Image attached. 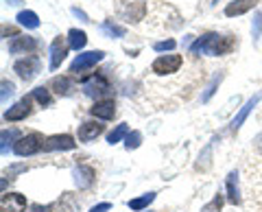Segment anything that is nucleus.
Returning a JSON list of instances; mask_svg holds the SVG:
<instances>
[{
  "instance_id": "24",
  "label": "nucleus",
  "mask_w": 262,
  "mask_h": 212,
  "mask_svg": "<svg viewBox=\"0 0 262 212\" xmlns=\"http://www.w3.org/2000/svg\"><path fill=\"white\" fill-rule=\"evenodd\" d=\"M221 81H223V72H216V75L212 77L210 86L206 88V92L201 94V101H203V103H208V101L212 99V96H214V92H216V88H219V83H221Z\"/></svg>"
},
{
  "instance_id": "17",
  "label": "nucleus",
  "mask_w": 262,
  "mask_h": 212,
  "mask_svg": "<svg viewBox=\"0 0 262 212\" xmlns=\"http://www.w3.org/2000/svg\"><path fill=\"white\" fill-rule=\"evenodd\" d=\"M227 201L234 203V206H238L241 203V188H238V173L236 171H232V173L227 175Z\"/></svg>"
},
{
  "instance_id": "5",
  "label": "nucleus",
  "mask_w": 262,
  "mask_h": 212,
  "mask_svg": "<svg viewBox=\"0 0 262 212\" xmlns=\"http://www.w3.org/2000/svg\"><path fill=\"white\" fill-rule=\"evenodd\" d=\"M182 63H184L182 55H162L153 61L151 70L155 72V75H173V72H177L179 68H182Z\"/></svg>"
},
{
  "instance_id": "8",
  "label": "nucleus",
  "mask_w": 262,
  "mask_h": 212,
  "mask_svg": "<svg viewBox=\"0 0 262 212\" xmlns=\"http://www.w3.org/2000/svg\"><path fill=\"white\" fill-rule=\"evenodd\" d=\"M75 146H77V142L70 134H57V136L46 138L44 151H70V149H75Z\"/></svg>"
},
{
  "instance_id": "29",
  "label": "nucleus",
  "mask_w": 262,
  "mask_h": 212,
  "mask_svg": "<svg viewBox=\"0 0 262 212\" xmlns=\"http://www.w3.org/2000/svg\"><path fill=\"white\" fill-rule=\"evenodd\" d=\"M0 88H3V92H0V99H3V105H7V99H9V96H13L15 88H13L11 81H7V79H3V83H0Z\"/></svg>"
},
{
  "instance_id": "12",
  "label": "nucleus",
  "mask_w": 262,
  "mask_h": 212,
  "mask_svg": "<svg viewBox=\"0 0 262 212\" xmlns=\"http://www.w3.org/2000/svg\"><path fill=\"white\" fill-rule=\"evenodd\" d=\"M37 51V39L29 37V35H18L9 42V53L11 55H20V53H33Z\"/></svg>"
},
{
  "instance_id": "6",
  "label": "nucleus",
  "mask_w": 262,
  "mask_h": 212,
  "mask_svg": "<svg viewBox=\"0 0 262 212\" xmlns=\"http://www.w3.org/2000/svg\"><path fill=\"white\" fill-rule=\"evenodd\" d=\"M31 101H33V94L20 99L18 103L13 105V108H9V110L5 112V120H9V123H18V120H24L31 114Z\"/></svg>"
},
{
  "instance_id": "34",
  "label": "nucleus",
  "mask_w": 262,
  "mask_h": 212,
  "mask_svg": "<svg viewBox=\"0 0 262 212\" xmlns=\"http://www.w3.org/2000/svg\"><path fill=\"white\" fill-rule=\"evenodd\" d=\"M3 35H13V37H18V29H13V27H3Z\"/></svg>"
},
{
  "instance_id": "1",
  "label": "nucleus",
  "mask_w": 262,
  "mask_h": 212,
  "mask_svg": "<svg viewBox=\"0 0 262 212\" xmlns=\"http://www.w3.org/2000/svg\"><path fill=\"white\" fill-rule=\"evenodd\" d=\"M236 48V37L232 35H219V33H206L201 37L194 39V44L190 46L192 55H212V57H221L227 55Z\"/></svg>"
},
{
  "instance_id": "11",
  "label": "nucleus",
  "mask_w": 262,
  "mask_h": 212,
  "mask_svg": "<svg viewBox=\"0 0 262 212\" xmlns=\"http://www.w3.org/2000/svg\"><path fill=\"white\" fill-rule=\"evenodd\" d=\"M72 177H75L77 188L85 190V188H90V186L94 184L96 173H94V168H92V166H88V164H79L75 171H72Z\"/></svg>"
},
{
  "instance_id": "25",
  "label": "nucleus",
  "mask_w": 262,
  "mask_h": 212,
  "mask_svg": "<svg viewBox=\"0 0 262 212\" xmlns=\"http://www.w3.org/2000/svg\"><path fill=\"white\" fill-rule=\"evenodd\" d=\"M153 199H155V193H146V195H142V197H138V199H131L127 206H129L131 210H144Z\"/></svg>"
},
{
  "instance_id": "10",
  "label": "nucleus",
  "mask_w": 262,
  "mask_h": 212,
  "mask_svg": "<svg viewBox=\"0 0 262 212\" xmlns=\"http://www.w3.org/2000/svg\"><path fill=\"white\" fill-rule=\"evenodd\" d=\"M90 114L101 120H112L116 116V103L114 99H103V101H96L92 108H90Z\"/></svg>"
},
{
  "instance_id": "18",
  "label": "nucleus",
  "mask_w": 262,
  "mask_h": 212,
  "mask_svg": "<svg viewBox=\"0 0 262 212\" xmlns=\"http://www.w3.org/2000/svg\"><path fill=\"white\" fill-rule=\"evenodd\" d=\"M103 125H98V123H83L79 127V140L81 142H90V140H94V138H98L103 134Z\"/></svg>"
},
{
  "instance_id": "35",
  "label": "nucleus",
  "mask_w": 262,
  "mask_h": 212,
  "mask_svg": "<svg viewBox=\"0 0 262 212\" xmlns=\"http://www.w3.org/2000/svg\"><path fill=\"white\" fill-rule=\"evenodd\" d=\"M53 208H55L53 203H51V206H37V203H35V206H33L31 210H33V212H51Z\"/></svg>"
},
{
  "instance_id": "32",
  "label": "nucleus",
  "mask_w": 262,
  "mask_h": 212,
  "mask_svg": "<svg viewBox=\"0 0 262 212\" xmlns=\"http://www.w3.org/2000/svg\"><path fill=\"white\" fill-rule=\"evenodd\" d=\"M112 208V203H107V201H105V203H98V206H94L92 210H90V212H107Z\"/></svg>"
},
{
  "instance_id": "23",
  "label": "nucleus",
  "mask_w": 262,
  "mask_h": 212,
  "mask_svg": "<svg viewBox=\"0 0 262 212\" xmlns=\"http://www.w3.org/2000/svg\"><path fill=\"white\" fill-rule=\"evenodd\" d=\"M33 99H35L42 108H48V105H53V96H51V90L48 88H35L33 90Z\"/></svg>"
},
{
  "instance_id": "27",
  "label": "nucleus",
  "mask_w": 262,
  "mask_h": 212,
  "mask_svg": "<svg viewBox=\"0 0 262 212\" xmlns=\"http://www.w3.org/2000/svg\"><path fill=\"white\" fill-rule=\"evenodd\" d=\"M251 37H253V44H258V42H260V37H262V13H260V11H256V13H253Z\"/></svg>"
},
{
  "instance_id": "3",
  "label": "nucleus",
  "mask_w": 262,
  "mask_h": 212,
  "mask_svg": "<svg viewBox=\"0 0 262 212\" xmlns=\"http://www.w3.org/2000/svg\"><path fill=\"white\" fill-rule=\"evenodd\" d=\"M39 70H42V63H39L37 57H24V59H18L13 63V72L18 75L22 81H33L37 75H39Z\"/></svg>"
},
{
  "instance_id": "15",
  "label": "nucleus",
  "mask_w": 262,
  "mask_h": 212,
  "mask_svg": "<svg viewBox=\"0 0 262 212\" xmlns=\"http://www.w3.org/2000/svg\"><path fill=\"white\" fill-rule=\"evenodd\" d=\"M51 90L55 94H59V96H70L77 90V83L70 77H55L51 81Z\"/></svg>"
},
{
  "instance_id": "14",
  "label": "nucleus",
  "mask_w": 262,
  "mask_h": 212,
  "mask_svg": "<svg viewBox=\"0 0 262 212\" xmlns=\"http://www.w3.org/2000/svg\"><path fill=\"white\" fill-rule=\"evenodd\" d=\"M66 55H68V46H66L63 37H55L51 42V70H57L61 66V61L66 59Z\"/></svg>"
},
{
  "instance_id": "22",
  "label": "nucleus",
  "mask_w": 262,
  "mask_h": 212,
  "mask_svg": "<svg viewBox=\"0 0 262 212\" xmlns=\"http://www.w3.org/2000/svg\"><path fill=\"white\" fill-rule=\"evenodd\" d=\"M18 136H20V134H18V129H5V132H3V136H0V140H3V142H0V153H3V156H7L9 146L15 144L13 140H15Z\"/></svg>"
},
{
  "instance_id": "33",
  "label": "nucleus",
  "mask_w": 262,
  "mask_h": 212,
  "mask_svg": "<svg viewBox=\"0 0 262 212\" xmlns=\"http://www.w3.org/2000/svg\"><path fill=\"white\" fill-rule=\"evenodd\" d=\"M72 13H75L77 18H81V22H90V18H88V15H85L83 11L79 9V7H72Z\"/></svg>"
},
{
  "instance_id": "4",
  "label": "nucleus",
  "mask_w": 262,
  "mask_h": 212,
  "mask_svg": "<svg viewBox=\"0 0 262 212\" xmlns=\"http://www.w3.org/2000/svg\"><path fill=\"white\" fill-rule=\"evenodd\" d=\"M105 53L103 51H90V53H81L75 57V61L70 63V72H75V75H79V72H85L90 68H94L98 61H103Z\"/></svg>"
},
{
  "instance_id": "36",
  "label": "nucleus",
  "mask_w": 262,
  "mask_h": 212,
  "mask_svg": "<svg viewBox=\"0 0 262 212\" xmlns=\"http://www.w3.org/2000/svg\"><path fill=\"white\" fill-rule=\"evenodd\" d=\"M7 3H9V5H20L22 0H7Z\"/></svg>"
},
{
  "instance_id": "26",
  "label": "nucleus",
  "mask_w": 262,
  "mask_h": 212,
  "mask_svg": "<svg viewBox=\"0 0 262 212\" xmlns=\"http://www.w3.org/2000/svg\"><path fill=\"white\" fill-rule=\"evenodd\" d=\"M127 136H129V125L122 123V125H118V127L107 136V142H110V144H116V142H120L122 138H127Z\"/></svg>"
},
{
  "instance_id": "7",
  "label": "nucleus",
  "mask_w": 262,
  "mask_h": 212,
  "mask_svg": "<svg viewBox=\"0 0 262 212\" xmlns=\"http://www.w3.org/2000/svg\"><path fill=\"white\" fill-rule=\"evenodd\" d=\"M83 92H85V96H92V99L110 92V83H107V79H105V75H94V77L85 79L83 81Z\"/></svg>"
},
{
  "instance_id": "16",
  "label": "nucleus",
  "mask_w": 262,
  "mask_h": 212,
  "mask_svg": "<svg viewBox=\"0 0 262 212\" xmlns=\"http://www.w3.org/2000/svg\"><path fill=\"white\" fill-rule=\"evenodd\" d=\"M256 5H258V0H234V3H229V5L225 7V15H227V18H234V15H243V13L251 11Z\"/></svg>"
},
{
  "instance_id": "21",
  "label": "nucleus",
  "mask_w": 262,
  "mask_h": 212,
  "mask_svg": "<svg viewBox=\"0 0 262 212\" xmlns=\"http://www.w3.org/2000/svg\"><path fill=\"white\" fill-rule=\"evenodd\" d=\"M101 31L107 37H125V33H127V29L125 27H120V24H116V22H112V20H105L103 24H101Z\"/></svg>"
},
{
  "instance_id": "20",
  "label": "nucleus",
  "mask_w": 262,
  "mask_h": 212,
  "mask_svg": "<svg viewBox=\"0 0 262 212\" xmlns=\"http://www.w3.org/2000/svg\"><path fill=\"white\" fill-rule=\"evenodd\" d=\"M20 22V27H24V29H37L39 27V18H37V13L35 11H20L18 13V18H15Z\"/></svg>"
},
{
  "instance_id": "9",
  "label": "nucleus",
  "mask_w": 262,
  "mask_h": 212,
  "mask_svg": "<svg viewBox=\"0 0 262 212\" xmlns=\"http://www.w3.org/2000/svg\"><path fill=\"white\" fill-rule=\"evenodd\" d=\"M0 208H3V212H24L27 210V197L20 195V193L3 195V199H0Z\"/></svg>"
},
{
  "instance_id": "2",
  "label": "nucleus",
  "mask_w": 262,
  "mask_h": 212,
  "mask_svg": "<svg viewBox=\"0 0 262 212\" xmlns=\"http://www.w3.org/2000/svg\"><path fill=\"white\" fill-rule=\"evenodd\" d=\"M44 138L42 134H29V136H22L18 138V142L13 144V153L20 158H27V156H33V153L42 151L44 149Z\"/></svg>"
},
{
  "instance_id": "30",
  "label": "nucleus",
  "mask_w": 262,
  "mask_h": 212,
  "mask_svg": "<svg viewBox=\"0 0 262 212\" xmlns=\"http://www.w3.org/2000/svg\"><path fill=\"white\" fill-rule=\"evenodd\" d=\"M221 208H223V195H216V197L212 199L208 206L201 208V212H221Z\"/></svg>"
},
{
  "instance_id": "37",
  "label": "nucleus",
  "mask_w": 262,
  "mask_h": 212,
  "mask_svg": "<svg viewBox=\"0 0 262 212\" xmlns=\"http://www.w3.org/2000/svg\"><path fill=\"white\" fill-rule=\"evenodd\" d=\"M146 212H151V210H146Z\"/></svg>"
},
{
  "instance_id": "28",
  "label": "nucleus",
  "mask_w": 262,
  "mask_h": 212,
  "mask_svg": "<svg viewBox=\"0 0 262 212\" xmlns=\"http://www.w3.org/2000/svg\"><path fill=\"white\" fill-rule=\"evenodd\" d=\"M142 142V134L140 132H129V136L125 138V149L131 151V149H138Z\"/></svg>"
},
{
  "instance_id": "19",
  "label": "nucleus",
  "mask_w": 262,
  "mask_h": 212,
  "mask_svg": "<svg viewBox=\"0 0 262 212\" xmlns=\"http://www.w3.org/2000/svg\"><path fill=\"white\" fill-rule=\"evenodd\" d=\"M85 44H88V35L83 33V31H79V29L68 31V46L72 48V51H81Z\"/></svg>"
},
{
  "instance_id": "31",
  "label": "nucleus",
  "mask_w": 262,
  "mask_h": 212,
  "mask_svg": "<svg viewBox=\"0 0 262 212\" xmlns=\"http://www.w3.org/2000/svg\"><path fill=\"white\" fill-rule=\"evenodd\" d=\"M175 46H177L175 39H166V42H155V44H153V48H155V51H158V53H164V51H173Z\"/></svg>"
},
{
  "instance_id": "13",
  "label": "nucleus",
  "mask_w": 262,
  "mask_h": 212,
  "mask_svg": "<svg viewBox=\"0 0 262 212\" xmlns=\"http://www.w3.org/2000/svg\"><path fill=\"white\" fill-rule=\"evenodd\" d=\"M260 99H262V94H260V92H258V94H253L251 99H249V101H247V103H245L243 108H241V112L234 116V120H232V123H229V129H232L234 134L241 129V125L245 123V118H247V116H249V112H251V110H253V108H256V105L260 103Z\"/></svg>"
}]
</instances>
